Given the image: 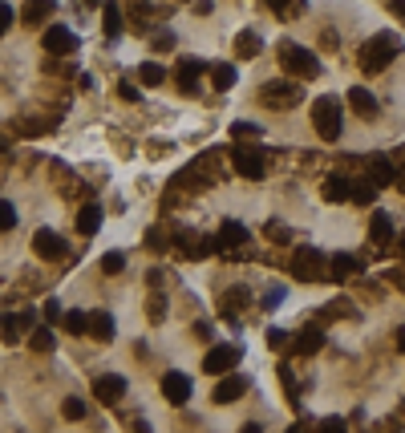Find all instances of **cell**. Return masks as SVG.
I'll return each instance as SVG.
<instances>
[{"label":"cell","mask_w":405,"mask_h":433,"mask_svg":"<svg viewBox=\"0 0 405 433\" xmlns=\"http://www.w3.org/2000/svg\"><path fill=\"white\" fill-rule=\"evenodd\" d=\"M397 53H401V41H397L393 32H377L373 41L361 45V69H365V73H381V69L393 65Z\"/></svg>","instance_id":"1"},{"label":"cell","mask_w":405,"mask_h":433,"mask_svg":"<svg viewBox=\"0 0 405 433\" xmlns=\"http://www.w3.org/2000/svg\"><path fill=\"white\" fill-rule=\"evenodd\" d=\"M280 65H284L296 81L320 77V61H316V53H308L304 45H292V41H284V45H280Z\"/></svg>","instance_id":"2"},{"label":"cell","mask_w":405,"mask_h":433,"mask_svg":"<svg viewBox=\"0 0 405 433\" xmlns=\"http://www.w3.org/2000/svg\"><path fill=\"white\" fill-rule=\"evenodd\" d=\"M312 122H316V134L324 142H337L340 138V97H316L312 101Z\"/></svg>","instance_id":"3"},{"label":"cell","mask_w":405,"mask_h":433,"mask_svg":"<svg viewBox=\"0 0 405 433\" xmlns=\"http://www.w3.org/2000/svg\"><path fill=\"white\" fill-rule=\"evenodd\" d=\"M259 101H263L268 110H292V106L304 101V89H300V81H268V85L259 89Z\"/></svg>","instance_id":"4"},{"label":"cell","mask_w":405,"mask_h":433,"mask_svg":"<svg viewBox=\"0 0 405 433\" xmlns=\"http://www.w3.org/2000/svg\"><path fill=\"white\" fill-rule=\"evenodd\" d=\"M41 45H45L49 57H69V53H77V32L73 29H65V25H49L45 37H41Z\"/></svg>","instance_id":"5"},{"label":"cell","mask_w":405,"mask_h":433,"mask_svg":"<svg viewBox=\"0 0 405 433\" xmlns=\"http://www.w3.org/2000/svg\"><path fill=\"white\" fill-rule=\"evenodd\" d=\"M243 349H235V344H215L207 356H203V372H211V377H219V372H231L235 365H239Z\"/></svg>","instance_id":"6"},{"label":"cell","mask_w":405,"mask_h":433,"mask_svg":"<svg viewBox=\"0 0 405 433\" xmlns=\"http://www.w3.org/2000/svg\"><path fill=\"white\" fill-rule=\"evenodd\" d=\"M32 251H37L41 259H53V263H57V259H65V251H69V247H65V239L57 235V231L41 227V231L32 235Z\"/></svg>","instance_id":"7"},{"label":"cell","mask_w":405,"mask_h":433,"mask_svg":"<svg viewBox=\"0 0 405 433\" xmlns=\"http://www.w3.org/2000/svg\"><path fill=\"white\" fill-rule=\"evenodd\" d=\"M94 397L101 405H118L126 397V377H118V372H106V377H97L94 381Z\"/></svg>","instance_id":"8"},{"label":"cell","mask_w":405,"mask_h":433,"mask_svg":"<svg viewBox=\"0 0 405 433\" xmlns=\"http://www.w3.org/2000/svg\"><path fill=\"white\" fill-rule=\"evenodd\" d=\"M207 69H211L207 61H194V57H182V61H178V69H175L178 89H182V94H194V89H199V77H203Z\"/></svg>","instance_id":"9"},{"label":"cell","mask_w":405,"mask_h":433,"mask_svg":"<svg viewBox=\"0 0 405 433\" xmlns=\"http://www.w3.org/2000/svg\"><path fill=\"white\" fill-rule=\"evenodd\" d=\"M320 272H324V256L320 251H312V247L296 251V259H292V275H296V280H316Z\"/></svg>","instance_id":"10"},{"label":"cell","mask_w":405,"mask_h":433,"mask_svg":"<svg viewBox=\"0 0 405 433\" xmlns=\"http://www.w3.org/2000/svg\"><path fill=\"white\" fill-rule=\"evenodd\" d=\"M215 239H219V251H223V256H239V251H243V243H247V227L235 223V219H227L223 231H219Z\"/></svg>","instance_id":"11"},{"label":"cell","mask_w":405,"mask_h":433,"mask_svg":"<svg viewBox=\"0 0 405 433\" xmlns=\"http://www.w3.org/2000/svg\"><path fill=\"white\" fill-rule=\"evenodd\" d=\"M162 397H166L170 405L191 401V381H187V372H166V377H162Z\"/></svg>","instance_id":"12"},{"label":"cell","mask_w":405,"mask_h":433,"mask_svg":"<svg viewBox=\"0 0 405 433\" xmlns=\"http://www.w3.org/2000/svg\"><path fill=\"white\" fill-rule=\"evenodd\" d=\"M235 170H239L243 178H263V150H251V146H243V150H235Z\"/></svg>","instance_id":"13"},{"label":"cell","mask_w":405,"mask_h":433,"mask_svg":"<svg viewBox=\"0 0 405 433\" xmlns=\"http://www.w3.org/2000/svg\"><path fill=\"white\" fill-rule=\"evenodd\" d=\"M243 393H247V381H243V377H223L211 397H215V405H231V401H239Z\"/></svg>","instance_id":"14"},{"label":"cell","mask_w":405,"mask_h":433,"mask_svg":"<svg viewBox=\"0 0 405 433\" xmlns=\"http://www.w3.org/2000/svg\"><path fill=\"white\" fill-rule=\"evenodd\" d=\"M53 0H25V8H20V25H45L49 16H53Z\"/></svg>","instance_id":"15"},{"label":"cell","mask_w":405,"mask_h":433,"mask_svg":"<svg viewBox=\"0 0 405 433\" xmlns=\"http://www.w3.org/2000/svg\"><path fill=\"white\" fill-rule=\"evenodd\" d=\"M320 194L328 199V203H349V199H353V182H349L344 175H332V178H324Z\"/></svg>","instance_id":"16"},{"label":"cell","mask_w":405,"mask_h":433,"mask_svg":"<svg viewBox=\"0 0 405 433\" xmlns=\"http://www.w3.org/2000/svg\"><path fill=\"white\" fill-rule=\"evenodd\" d=\"M25 328H32V312H20V316H4V324H0V337L8 340V344H16V340L25 337Z\"/></svg>","instance_id":"17"},{"label":"cell","mask_w":405,"mask_h":433,"mask_svg":"<svg viewBox=\"0 0 405 433\" xmlns=\"http://www.w3.org/2000/svg\"><path fill=\"white\" fill-rule=\"evenodd\" d=\"M369 178L377 182V187H389V182H397V170H393V162H389L385 154H373V162H369Z\"/></svg>","instance_id":"18"},{"label":"cell","mask_w":405,"mask_h":433,"mask_svg":"<svg viewBox=\"0 0 405 433\" xmlns=\"http://www.w3.org/2000/svg\"><path fill=\"white\" fill-rule=\"evenodd\" d=\"M369 239L377 243V247H385V243H393V219H389L385 211H377L369 223Z\"/></svg>","instance_id":"19"},{"label":"cell","mask_w":405,"mask_h":433,"mask_svg":"<svg viewBox=\"0 0 405 433\" xmlns=\"http://www.w3.org/2000/svg\"><path fill=\"white\" fill-rule=\"evenodd\" d=\"M349 106H353V110L361 113V118H373V113H377V97H373L369 89L353 85V89H349Z\"/></svg>","instance_id":"20"},{"label":"cell","mask_w":405,"mask_h":433,"mask_svg":"<svg viewBox=\"0 0 405 433\" xmlns=\"http://www.w3.org/2000/svg\"><path fill=\"white\" fill-rule=\"evenodd\" d=\"M77 231L81 235H97V231H101V207H94V203L81 207L77 211Z\"/></svg>","instance_id":"21"},{"label":"cell","mask_w":405,"mask_h":433,"mask_svg":"<svg viewBox=\"0 0 405 433\" xmlns=\"http://www.w3.org/2000/svg\"><path fill=\"white\" fill-rule=\"evenodd\" d=\"M320 344H324V332H320V328H304V332L296 337V353H300V356H312V353H320Z\"/></svg>","instance_id":"22"},{"label":"cell","mask_w":405,"mask_h":433,"mask_svg":"<svg viewBox=\"0 0 405 433\" xmlns=\"http://www.w3.org/2000/svg\"><path fill=\"white\" fill-rule=\"evenodd\" d=\"M259 49H263V41H259L256 32H239V37H235V57H243V61L259 57Z\"/></svg>","instance_id":"23"},{"label":"cell","mask_w":405,"mask_h":433,"mask_svg":"<svg viewBox=\"0 0 405 433\" xmlns=\"http://www.w3.org/2000/svg\"><path fill=\"white\" fill-rule=\"evenodd\" d=\"M89 332L97 340H113V316L110 312H89Z\"/></svg>","instance_id":"24"},{"label":"cell","mask_w":405,"mask_h":433,"mask_svg":"<svg viewBox=\"0 0 405 433\" xmlns=\"http://www.w3.org/2000/svg\"><path fill=\"white\" fill-rule=\"evenodd\" d=\"M61 324H65L69 337H81V332H89V312H77V308H73V312L61 316Z\"/></svg>","instance_id":"25"},{"label":"cell","mask_w":405,"mask_h":433,"mask_svg":"<svg viewBox=\"0 0 405 433\" xmlns=\"http://www.w3.org/2000/svg\"><path fill=\"white\" fill-rule=\"evenodd\" d=\"M377 191H381V187H377L373 178H361V182H353V199H349V203H361V207H369L373 199H377Z\"/></svg>","instance_id":"26"},{"label":"cell","mask_w":405,"mask_h":433,"mask_svg":"<svg viewBox=\"0 0 405 433\" xmlns=\"http://www.w3.org/2000/svg\"><path fill=\"white\" fill-rule=\"evenodd\" d=\"M101 16H106V25H101L106 37H118V32H122V8H118L113 0H106V4H101Z\"/></svg>","instance_id":"27"},{"label":"cell","mask_w":405,"mask_h":433,"mask_svg":"<svg viewBox=\"0 0 405 433\" xmlns=\"http://www.w3.org/2000/svg\"><path fill=\"white\" fill-rule=\"evenodd\" d=\"M29 349L32 353H53V332H49V324H41V328L29 332Z\"/></svg>","instance_id":"28"},{"label":"cell","mask_w":405,"mask_h":433,"mask_svg":"<svg viewBox=\"0 0 405 433\" xmlns=\"http://www.w3.org/2000/svg\"><path fill=\"white\" fill-rule=\"evenodd\" d=\"M328 272H332V280H349L353 272H361V263H356L353 256H337L332 263H328Z\"/></svg>","instance_id":"29"},{"label":"cell","mask_w":405,"mask_h":433,"mask_svg":"<svg viewBox=\"0 0 405 433\" xmlns=\"http://www.w3.org/2000/svg\"><path fill=\"white\" fill-rule=\"evenodd\" d=\"M207 73L215 81V89H231L235 85V65H211Z\"/></svg>","instance_id":"30"},{"label":"cell","mask_w":405,"mask_h":433,"mask_svg":"<svg viewBox=\"0 0 405 433\" xmlns=\"http://www.w3.org/2000/svg\"><path fill=\"white\" fill-rule=\"evenodd\" d=\"M146 316H150L154 324L166 320V296H162V291H150V300H146Z\"/></svg>","instance_id":"31"},{"label":"cell","mask_w":405,"mask_h":433,"mask_svg":"<svg viewBox=\"0 0 405 433\" xmlns=\"http://www.w3.org/2000/svg\"><path fill=\"white\" fill-rule=\"evenodd\" d=\"M138 77H142V85H162V81H166V69H162V65H154V61H142Z\"/></svg>","instance_id":"32"},{"label":"cell","mask_w":405,"mask_h":433,"mask_svg":"<svg viewBox=\"0 0 405 433\" xmlns=\"http://www.w3.org/2000/svg\"><path fill=\"white\" fill-rule=\"evenodd\" d=\"M272 13L284 16V20H292V16L304 13V0H272Z\"/></svg>","instance_id":"33"},{"label":"cell","mask_w":405,"mask_h":433,"mask_svg":"<svg viewBox=\"0 0 405 433\" xmlns=\"http://www.w3.org/2000/svg\"><path fill=\"white\" fill-rule=\"evenodd\" d=\"M122 268H126V256H122V251H106V256H101V272L106 275H118Z\"/></svg>","instance_id":"34"},{"label":"cell","mask_w":405,"mask_h":433,"mask_svg":"<svg viewBox=\"0 0 405 433\" xmlns=\"http://www.w3.org/2000/svg\"><path fill=\"white\" fill-rule=\"evenodd\" d=\"M61 413H65L69 421H81V418H85V401H81V397H65Z\"/></svg>","instance_id":"35"},{"label":"cell","mask_w":405,"mask_h":433,"mask_svg":"<svg viewBox=\"0 0 405 433\" xmlns=\"http://www.w3.org/2000/svg\"><path fill=\"white\" fill-rule=\"evenodd\" d=\"M16 227V207L13 203H0V231H13Z\"/></svg>","instance_id":"36"},{"label":"cell","mask_w":405,"mask_h":433,"mask_svg":"<svg viewBox=\"0 0 405 433\" xmlns=\"http://www.w3.org/2000/svg\"><path fill=\"white\" fill-rule=\"evenodd\" d=\"M16 25V13H13V4H4V0H0V37H4V32L13 29Z\"/></svg>","instance_id":"37"},{"label":"cell","mask_w":405,"mask_h":433,"mask_svg":"<svg viewBox=\"0 0 405 433\" xmlns=\"http://www.w3.org/2000/svg\"><path fill=\"white\" fill-rule=\"evenodd\" d=\"M263 235L275 239V243H288V227H284V223H268V227H263Z\"/></svg>","instance_id":"38"},{"label":"cell","mask_w":405,"mask_h":433,"mask_svg":"<svg viewBox=\"0 0 405 433\" xmlns=\"http://www.w3.org/2000/svg\"><path fill=\"white\" fill-rule=\"evenodd\" d=\"M41 316H45L49 324H53V320H61V304H57V300H45V308H41Z\"/></svg>","instance_id":"39"},{"label":"cell","mask_w":405,"mask_h":433,"mask_svg":"<svg viewBox=\"0 0 405 433\" xmlns=\"http://www.w3.org/2000/svg\"><path fill=\"white\" fill-rule=\"evenodd\" d=\"M231 134H235V138H251V134H259V126H251V122H235Z\"/></svg>","instance_id":"40"},{"label":"cell","mask_w":405,"mask_h":433,"mask_svg":"<svg viewBox=\"0 0 405 433\" xmlns=\"http://www.w3.org/2000/svg\"><path fill=\"white\" fill-rule=\"evenodd\" d=\"M154 49H158V53L175 49V37H170V32H158V37H154Z\"/></svg>","instance_id":"41"},{"label":"cell","mask_w":405,"mask_h":433,"mask_svg":"<svg viewBox=\"0 0 405 433\" xmlns=\"http://www.w3.org/2000/svg\"><path fill=\"white\" fill-rule=\"evenodd\" d=\"M118 94H122V101H138V89H134L130 81H122V85H118Z\"/></svg>","instance_id":"42"},{"label":"cell","mask_w":405,"mask_h":433,"mask_svg":"<svg viewBox=\"0 0 405 433\" xmlns=\"http://www.w3.org/2000/svg\"><path fill=\"white\" fill-rule=\"evenodd\" d=\"M268 344H272V349H280V344H288V332H280V328H272V332H268Z\"/></svg>","instance_id":"43"},{"label":"cell","mask_w":405,"mask_h":433,"mask_svg":"<svg viewBox=\"0 0 405 433\" xmlns=\"http://www.w3.org/2000/svg\"><path fill=\"white\" fill-rule=\"evenodd\" d=\"M280 300H284V288H272L268 296H263V304H268V308H275Z\"/></svg>","instance_id":"44"},{"label":"cell","mask_w":405,"mask_h":433,"mask_svg":"<svg viewBox=\"0 0 405 433\" xmlns=\"http://www.w3.org/2000/svg\"><path fill=\"white\" fill-rule=\"evenodd\" d=\"M389 13L397 16V20H405V0H389Z\"/></svg>","instance_id":"45"},{"label":"cell","mask_w":405,"mask_h":433,"mask_svg":"<svg viewBox=\"0 0 405 433\" xmlns=\"http://www.w3.org/2000/svg\"><path fill=\"white\" fill-rule=\"evenodd\" d=\"M320 429H328V433H332V429H344V421H340V418H328V421H320Z\"/></svg>","instance_id":"46"},{"label":"cell","mask_w":405,"mask_h":433,"mask_svg":"<svg viewBox=\"0 0 405 433\" xmlns=\"http://www.w3.org/2000/svg\"><path fill=\"white\" fill-rule=\"evenodd\" d=\"M397 256L405 259V231H401V235H397Z\"/></svg>","instance_id":"47"},{"label":"cell","mask_w":405,"mask_h":433,"mask_svg":"<svg viewBox=\"0 0 405 433\" xmlns=\"http://www.w3.org/2000/svg\"><path fill=\"white\" fill-rule=\"evenodd\" d=\"M397 349H401V353H405V328H401V332H397Z\"/></svg>","instance_id":"48"},{"label":"cell","mask_w":405,"mask_h":433,"mask_svg":"<svg viewBox=\"0 0 405 433\" xmlns=\"http://www.w3.org/2000/svg\"><path fill=\"white\" fill-rule=\"evenodd\" d=\"M397 182H401V191H405V170H401V175H397Z\"/></svg>","instance_id":"49"},{"label":"cell","mask_w":405,"mask_h":433,"mask_svg":"<svg viewBox=\"0 0 405 433\" xmlns=\"http://www.w3.org/2000/svg\"><path fill=\"white\" fill-rule=\"evenodd\" d=\"M85 4H101V0H85Z\"/></svg>","instance_id":"50"}]
</instances>
